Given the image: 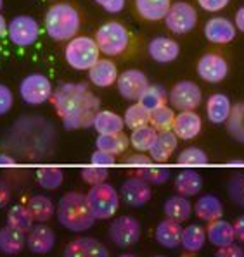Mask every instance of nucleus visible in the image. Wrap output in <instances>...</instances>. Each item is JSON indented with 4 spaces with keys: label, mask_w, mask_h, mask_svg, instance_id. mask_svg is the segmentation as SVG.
Segmentation results:
<instances>
[{
    "label": "nucleus",
    "mask_w": 244,
    "mask_h": 257,
    "mask_svg": "<svg viewBox=\"0 0 244 257\" xmlns=\"http://www.w3.org/2000/svg\"><path fill=\"white\" fill-rule=\"evenodd\" d=\"M165 25L175 35H187L198 25V11L189 2H175L172 4Z\"/></svg>",
    "instance_id": "6e6552de"
},
{
    "label": "nucleus",
    "mask_w": 244,
    "mask_h": 257,
    "mask_svg": "<svg viewBox=\"0 0 244 257\" xmlns=\"http://www.w3.org/2000/svg\"><path fill=\"white\" fill-rule=\"evenodd\" d=\"M64 175L61 168H40L37 171V181L42 188L45 190H56L61 187Z\"/></svg>",
    "instance_id": "58836bf2"
},
{
    "label": "nucleus",
    "mask_w": 244,
    "mask_h": 257,
    "mask_svg": "<svg viewBox=\"0 0 244 257\" xmlns=\"http://www.w3.org/2000/svg\"><path fill=\"white\" fill-rule=\"evenodd\" d=\"M215 257H244V250L239 245L232 243V245H227V247L218 248Z\"/></svg>",
    "instance_id": "3c124183"
},
{
    "label": "nucleus",
    "mask_w": 244,
    "mask_h": 257,
    "mask_svg": "<svg viewBox=\"0 0 244 257\" xmlns=\"http://www.w3.org/2000/svg\"><path fill=\"white\" fill-rule=\"evenodd\" d=\"M135 176H140L149 185H163L170 178V171L165 168H152V166H149V168H142V171H137Z\"/></svg>",
    "instance_id": "37998d69"
},
{
    "label": "nucleus",
    "mask_w": 244,
    "mask_h": 257,
    "mask_svg": "<svg viewBox=\"0 0 244 257\" xmlns=\"http://www.w3.org/2000/svg\"><path fill=\"white\" fill-rule=\"evenodd\" d=\"M54 243H56V233L43 223L33 226L26 233V247L33 254H47L54 248Z\"/></svg>",
    "instance_id": "a211bd4d"
},
{
    "label": "nucleus",
    "mask_w": 244,
    "mask_h": 257,
    "mask_svg": "<svg viewBox=\"0 0 244 257\" xmlns=\"http://www.w3.org/2000/svg\"><path fill=\"white\" fill-rule=\"evenodd\" d=\"M52 83L45 74L33 73L23 78L21 85H19V95L28 105H40L52 98Z\"/></svg>",
    "instance_id": "0eeeda50"
},
{
    "label": "nucleus",
    "mask_w": 244,
    "mask_h": 257,
    "mask_svg": "<svg viewBox=\"0 0 244 257\" xmlns=\"http://www.w3.org/2000/svg\"><path fill=\"white\" fill-rule=\"evenodd\" d=\"M229 124V133L237 142L244 144V104H237L232 107L230 117L227 121Z\"/></svg>",
    "instance_id": "a19ab883"
},
{
    "label": "nucleus",
    "mask_w": 244,
    "mask_h": 257,
    "mask_svg": "<svg viewBox=\"0 0 244 257\" xmlns=\"http://www.w3.org/2000/svg\"><path fill=\"white\" fill-rule=\"evenodd\" d=\"M13 92L9 90V86L0 85V116L7 114L13 107Z\"/></svg>",
    "instance_id": "49530a36"
},
{
    "label": "nucleus",
    "mask_w": 244,
    "mask_h": 257,
    "mask_svg": "<svg viewBox=\"0 0 244 257\" xmlns=\"http://www.w3.org/2000/svg\"><path fill=\"white\" fill-rule=\"evenodd\" d=\"M125 126H128L130 130H137L147 126L151 122V110H147L142 104H132L128 105V109L125 110Z\"/></svg>",
    "instance_id": "c9c22d12"
},
{
    "label": "nucleus",
    "mask_w": 244,
    "mask_h": 257,
    "mask_svg": "<svg viewBox=\"0 0 244 257\" xmlns=\"http://www.w3.org/2000/svg\"><path fill=\"white\" fill-rule=\"evenodd\" d=\"M118 68L109 59H99L92 68L89 69V80L97 88H109L118 81Z\"/></svg>",
    "instance_id": "aec40b11"
},
{
    "label": "nucleus",
    "mask_w": 244,
    "mask_h": 257,
    "mask_svg": "<svg viewBox=\"0 0 244 257\" xmlns=\"http://www.w3.org/2000/svg\"><path fill=\"white\" fill-rule=\"evenodd\" d=\"M196 216L204 223H213L216 219H222L223 216V204L216 195H203L198 199L194 205Z\"/></svg>",
    "instance_id": "393cba45"
},
{
    "label": "nucleus",
    "mask_w": 244,
    "mask_h": 257,
    "mask_svg": "<svg viewBox=\"0 0 244 257\" xmlns=\"http://www.w3.org/2000/svg\"><path fill=\"white\" fill-rule=\"evenodd\" d=\"M149 86L147 76L139 69H127L118 76L116 81V88L120 95L127 100H137L142 97V93L145 92V88Z\"/></svg>",
    "instance_id": "f8f14e48"
},
{
    "label": "nucleus",
    "mask_w": 244,
    "mask_h": 257,
    "mask_svg": "<svg viewBox=\"0 0 244 257\" xmlns=\"http://www.w3.org/2000/svg\"><path fill=\"white\" fill-rule=\"evenodd\" d=\"M165 216L168 219H173L177 223H184L191 217L192 205L187 200V197L184 195H173L170 199H167V202L163 205Z\"/></svg>",
    "instance_id": "cd10ccee"
},
{
    "label": "nucleus",
    "mask_w": 244,
    "mask_h": 257,
    "mask_svg": "<svg viewBox=\"0 0 244 257\" xmlns=\"http://www.w3.org/2000/svg\"><path fill=\"white\" fill-rule=\"evenodd\" d=\"M168 100H170L172 107L182 110H194L199 107L203 100L201 88L196 85L194 81H179L172 86L170 93H168Z\"/></svg>",
    "instance_id": "9d476101"
},
{
    "label": "nucleus",
    "mask_w": 244,
    "mask_h": 257,
    "mask_svg": "<svg viewBox=\"0 0 244 257\" xmlns=\"http://www.w3.org/2000/svg\"><path fill=\"white\" fill-rule=\"evenodd\" d=\"M80 28V16L71 4L50 6L45 14V31L52 40H73Z\"/></svg>",
    "instance_id": "7ed1b4c3"
},
{
    "label": "nucleus",
    "mask_w": 244,
    "mask_h": 257,
    "mask_svg": "<svg viewBox=\"0 0 244 257\" xmlns=\"http://www.w3.org/2000/svg\"><path fill=\"white\" fill-rule=\"evenodd\" d=\"M203 188V178L198 171H182L175 178V190L179 195L184 197H194L201 192Z\"/></svg>",
    "instance_id": "c756f323"
},
{
    "label": "nucleus",
    "mask_w": 244,
    "mask_h": 257,
    "mask_svg": "<svg viewBox=\"0 0 244 257\" xmlns=\"http://www.w3.org/2000/svg\"><path fill=\"white\" fill-rule=\"evenodd\" d=\"M198 74L199 78L208 83H220L229 74V64L218 54H204L198 61Z\"/></svg>",
    "instance_id": "4468645a"
},
{
    "label": "nucleus",
    "mask_w": 244,
    "mask_h": 257,
    "mask_svg": "<svg viewBox=\"0 0 244 257\" xmlns=\"http://www.w3.org/2000/svg\"><path fill=\"white\" fill-rule=\"evenodd\" d=\"M26 207L30 209L31 216H33V219L37 221V223H45V221H49L50 217L54 216V212H56V207H54L52 200L45 195H33L28 200Z\"/></svg>",
    "instance_id": "7c9ffc66"
},
{
    "label": "nucleus",
    "mask_w": 244,
    "mask_h": 257,
    "mask_svg": "<svg viewBox=\"0 0 244 257\" xmlns=\"http://www.w3.org/2000/svg\"><path fill=\"white\" fill-rule=\"evenodd\" d=\"M130 140L128 137H125L123 133H111V135H99L96 140V145L99 150L109 152L113 156H120L125 152V149L128 147Z\"/></svg>",
    "instance_id": "473e14b6"
},
{
    "label": "nucleus",
    "mask_w": 244,
    "mask_h": 257,
    "mask_svg": "<svg viewBox=\"0 0 244 257\" xmlns=\"http://www.w3.org/2000/svg\"><path fill=\"white\" fill-rule=\"evenodd\" d=\"M62 257H109V252L99 240L82 236L66 245Z\"/></svg>",
    "instance_id": "dca6fc26"
},
{
    "label": "nucleus",
    "mask_w": 244,
    "mask_h": 257,
    "mask_svg": "<svg viewBox=\"0 0 244 257\" xmlns=\"http://www.w3.org/2000/svg\"><path fill=\"white\" fill-rule=\"evenodd\" d=\"M177 145H179V137L172 132H158V138L152 144V147L149 149V157H151L154 163H167L170 159V156L175 152Z\"/></svg>",
    "instance_id": "412c9836"
},
{
    "label": "nucleus",
    "mask_w": 244,
    "mask_h": 257,
    "mask_svg": "<svg viewBox=\"0 0 244 257\" xmlns=\"http://www.w3.org/2000/svg\"><path fill=\"white\" fill-rule=\"evenodd\" d=\"M230 0H198V4L208 13H218V11L225 9V6H229Z\"/></svg>",
    "instance_id": "8fccbe9b"
},
{
    "label": "nucleus",
    "mask_w": 244,
    "mask_h": 257,
    "mask_svg": "<svg viewBox=\"0 0 244 257\" xmlns=\"http://www.w3.org/2000/svg\"><path fill=\"white\" fill-rule=\"evenodd\" d=\"M182 223H177L173 219H163L156 226V240L161 247L165 248H175L182 243V231L184 228L180 226Z\"/></svg>",
    "instance_id": "b1692460"
},
{
    "label": "nucleus",
    "mask_w": 244,
    "mask_h": 257,
    "mask_svg": "<svg viewBox=\"0 0 244 257\" xmlns=\"http://www.w3.org/2000/svg\"><path fill=\"white\" fill-rule=\"evenodd\" d=\"M96 43L99 50L108 57H116L125 52L130 43V35L127 28L116 21L102 25L96 33Z\"/></svg>",
    "instance_id": "423d86ee"
},
{
    "label": "nucleus",
    "mask_w": 244,
    "mask_h": 257,
    "mask_svg": "<svg viewBox=\"0 0 244 257\" xmlns=\"http://www.w3.org/2000/svg\"><path fill=\"white\" fill-rule=\"evenodd\" d=\"M232 112L230 98L225 93H213L210 95L206 102V116L213 124H223L229 121Z\"/></svg>",
    "instance_id": "4be33fe9"
},
{
    "label": "nucleus",
    "mask_w": 244,
    "mask_h": 257,
    "mask_svg": "<svg viewBox=\"0 0 244 257\" xmlns=\"http://www.w3.org/2000/svg\"><path fill=\"white\" fill-rule=\"evenodd\" d=\"M14 159L13 157H9V156H6V154H2L0 156V166H14Z\"/></svg>",
    "instance_id": "6e6d98bb"
},
{
    "label": "nucleus",
    "mask_w": 244,
    "mask_h": 257,
    "mask_svg": "<svg viewBox=\"0 0 244 257\" xmlns=\"http://www.w3.org/2000/svg\"><path fill=\"white\" fill-rule=\"evenodd\" d=\"M92 166H99V168H108V166H115L116 164V156L109 152H104V150L97 149L96 152L92 154Z\"/></svg>",
    "instance_id": "a18cd8bd"
},
{
    "label": "nucleus",
    "mask_w": 244,
    "mask_h": 257,
    "mask_svg": "<svg viewBox=\"0 0 244 257\" xmlns=\"http://www.w3.org/2000/svg\"><path fill=\"white\" fill-rule=\"evenodd\" d=\"M4 33H7V25H6V19H4V16L0 14V37H4Z\"/></svg>",
    "instance_id": "4d7b16f0"
},
{
    "label": "nucleus",
    "mask_w": 244,
    "mask_h": 257,
    "mask_svg": "<svg viewBox=\"0 0 244 257\" xmlns=\"http://www.w3.org/2000/svg\"><path fill=\"white\" fill-rule=\"evenodd\" d=\"M168 93L163 86L159 85H149L142 93V97L139 98V104H142L147 110H154L161 107V105H167Z\"/></svg>",
    "instance_id": "e433bc0d"
},
{
    "label": "nucleus",
    "mask_w": 244,
    "mask_h": 257,
    "mask_svg": "<svg viewBox=\"0 0 244 257\" xmlns=\"http://www.w3.org/2000/svg\"><path fill=\"white\" fill-rule=\"evenodd\" d=\"M52 2H56V0H52Z\"/></svg>",
    "instance_id": "e2e57ef3"
},
{
    "label": "nucleus",
    "mask_w": 244,
    "mask_h": 257,
    "mask_svg": "<svg viewBox=\"0 0 244 257\" xmlns=\"http://www.w3.org/2000/svg\"><path fill=\"white\" fill-rule=\"evenodd\" d=\"M120 195L123 199V202L130 205V207H142L151 200L152 190L151 185L140 176H132L121 185Z\"/></svg>",
    "instance_id": "ddd939ff"
},
{
    "label": "nucleus",
    "mask_w": 244,
    "mask_h": 257,
    "mask_svg": "<svg viewBox=\"0 0 244 257\" xmlns=\"http://www.w3.org/2000/svg\"><path fill=\"white\" fill-rule=\"evenodd\" d=\"M87 200H89L90 211L96 216V219H109L115 216L120 205V195L115 190V187L109 183L94 185L87 192Z\"/></svg>",
    "instance_id": "39448f33"
},
{
    "label": "nucleus",
    "mask_w": 244,
    "mask_h": 257,
    "mask_svg": "<svg viewBox=\"0 0 244 257\" xmlns=\"http://www.w3.org/2000/svg\"><path fill=\"white\" fill-rule=\"evenodd\" d=\"M175 116L177 114L168 105H161V107L151 110V122L149 124L158 132H167V130H172Z\"/></svg>",
    "instance_id": "ea45409f"
},
{
    "label": "nucleus",
    "mask_w": 244,
    "mask_h": 257,
    "mask_svg": "<svg viewBox=\"0 0 244 257\" xmlns=\"http://www.w3.org/2000/svg\"><path fill=\"white\" fill-rule=\"evenodd\" d=\"M108 233L113 243L125 248L139 242L142 228H140L139 219H135L133 216H120L109 224Z\"/></svg>",
    "instance_id": "1a4fd4ad"
},
{
    "label": "nucleus",
    "mask_w": 244,
    "mask_h": 257,
    "mask_svg": "<svg viewBox=\"0 0 244 257\" xmlns=\"http://www.w3.org/2000/svg\"><path fill=\"white\" fill-rule=\"evenodd\" d=\"M203 121L198 112L194 110H182L175 116L172 132L175 133L180 140H192L201 133Z\"/></svg>",
    "instance_id": "f3484780"
},
{
    "label": "nucleus",
    "mask_w": 244,
    "mask_h": 257,
    "mask_svg": "<svg viewBox=\"0 0 244 257\" xmlns=\"http://www.w3.org/2000/svg\"><path fill=\"white\" fill-rule=\"evenodd\" d=\"M206 240H208L206 230H204L203 226H198V224H191V226L184 228V231H182V243H180V245L184 247V250L194 254V252L201 250Z\"/></svg>",
    "instance_id": "2f4dec72"
},
{
    "label": "nucleus",
    "mask_w": 244,
    "mask_h": 257,
    "mask_svg": "<svg viewBox=\"0 0 244 257\" xmlns=\"http://www.w3.org/2000/svg\"><path fill=\"white\" fill-rule=\"evenodd\" d=\"M156 138H158V130L152 128L151 124H147V126H142V128L133 130L132 135H130V144H132V147L135 150L144 154V152H149V149L152 147Z\"/></svg>",
    "instance_id": "72a5a7b5"
},
{
    "label": "nucleus",
    "mask_w": 244,
    "mask_h": 257,
    "mask_svg": "<svg viewBox=\"0 0 244 257\" xmlns=\"http://www.w3.org/2000/svg\"><path fill=\"white\" fill-rule=\"evenodd\" d=\"M237 33V28L230 19L223 18V16H216L206 21L204 25V37L208 42L216 43V45H225L230 43L235 38Z\"/></svg>",
    "instance_id": "2eb2a0df"
},
{
    "label": "nucleus",
    "mask_w": 244,
    "mask_h": 257,
    "mask_svg": "<svg viewBox=\"0 0 244 257\" xmlns=\"http://www.w3.org/2000/svg\"><path fill=\"white\" fill-rule=\"evenodd\" d=\"M177 163L180 166H186V168H199V166L208 164V156L199 147H187L179 154Z\"/></svg>",
    "instance_id": "4c0bfd02"
},
{
    "label": "nucleus",
    "mask_w": 244,
    "mask_h": 257,
    "mask_svg": "<svg viewBox=\"0 0 244 257\" xmlns=\"http://www.w3.org/2000/svg\"><path fill=\"white\" fill-rule=\"evenodd\" d=\"M33 216L26 205H14L7 214V224L23 233H28L33 228Z\"/></svg>",
    "instance_id": "f704fd0d"
},
{
    "label": "nucleus",
    "mask_w": 244,
    "mask_h": 257,
    "mask_svg": "<svg viewBox=\"0 0 244 257\" xmlns=\"http://www.w3.org/2000/svg\"><path fill=\"white\" fill-rule=\"evenodd\" d=\"M125 163H127L128 166H133V168H149V166H152V163L154 161L151 159V157L144 156L142 152L140 154H133V156H128L127 159H125Z\"/></svg>",
    "instance_id": "09e8293b"
},
{
    "label": "nucleus",
    "mask_w": 244,
    "mask_h": 257,
    "mask_svg": "<svg viewBox=\"0 0 244 257\" xmlns=\"http://www.w3.org/2000/svg\"><path fill=\"white\" fill-rule=\"evenodd\" d=\"M125 128V119L111 110H99L94 121V130L99 135H111V133H120Z\"/></svg>",
    "instance_id": "c85d7f7f"
},
{
    "label": "nucleus",
    "mask_w": 244,
    "mask_h": 257,
    "mask_svg": "<svg viewBox=\"0 0 244 257\" xmlns=\"http://www.w3.org/2000/svg\"><path fill=\"white\" fill-rule=\"evenodd\" d=\"M94 2L109 14H118L125 9V0H94Z\"/></svg>",
    "instance_id": "de8ad7c7"
},
{
    "label": "nucleus",
    "mask_w": 244,
    "mask_h": 257,
    "mask_svg": "<svg viewBox=\"0 0 244 257\" xmlns=\"http://www.w3.org/2000/svg\"><path fill=\"white\" fill-rule=\"evenodd\" d=\"M11 200V188L4 180H0V209H4Z\"/></svg>",
    "instance_id": "603ef678"
},
{
    "label": "nucleus",
    "mask_w": 244,
    "mask_h": 257,
    "mask_svg": "<svg viewBox=\"0 0 244 257\" xmlns=\"http://www.w3.org/2000/svg\"><path fill=\"white\" fill-rule=\"evenodd\" d=\"M154 257H167V255H154Z\"/></svg>",
    "instance_id": "680f3d73"
},
{
    "label": "nucleus",
    "mask_w": 244,
    "mask_h": 257,
    "mask_svg": "<svg viewBox=\"0 0 244 257\" xmlns=\"http://www.w3.org/2000/svg\"><path fill=\"white\" fill-rule=\"evenodd\" d=\"M227 193L232 202L244 209V173H237L230 178L227 183Z\"/></svg>",
    "instance_id": "79ce46f5"
},
{
    "label": "nucleus",
    "mask_w": 244,
    "mask_h": 257,
    "mask_svg": "<svg viewBox=\"0 0 244 257\" xmlns=\"http://www.w3.org/2000/svg\"><path fill=\"white\" fill-rule=\"evenodd\" d=\"M234 230H235V240L244 242V214L239 216L234 223Z\"/></svg>",
    "instance_id": "864d4df0"
},
{
    "label": "nucleus",
    "mask_w": 244,
    "mask_h": 257,
    "mask_svg": "<svg viewBox=\"0 0 244 257\" xmlns=\"http://www.w3.org/2000/svg\"><path fill=\"white\" fill-rule=\"evenodd\" d=\"M235 28H237L241 33H244V6L239 7L237 13H235V21H234Z\"/></svg>",
    "instance_id": "5fc2aeb1"
},
{
    "label": "nucleus",
    "mask_w": 244,
    "mask_h": 257,
    "mask_svg": "<svg viewBox=\"0 0 244 257\" xmlns=\"http://www.w3.org/2000/svg\"><path fill=\"white\" fill-rule=\"evenodd\" d=\"M149 55L158 64H170L180 54V47L175 40L168 37H156L147 45Z\"/></svg>",
    "instance_id": "6ab92c4d"
},
{
    "label": "nucleus",
    "mask_w": 244,
    "mask_h": 257,
    "mask_svg": "<svg viewBox=\"0 0 244 257\" xmlns=\"http://www.w3.org/2000/svg\"><path fill=\"white\" fill-rule=\"evenodd\" d=\"M80 175L85 183H89L94 187V185L104 183L106 178H108V171H106V168H99V166H89V168L82 169Z\"/></svg>",
    "instance_id": "c03bdc74"
},
{
    "label": "nucleus",
    "mask_w": 244,
    "mask_h": 257,
    "mask_svg": "<svg viewBox=\"0 0 244 257\" xmlns=\"http://www.w3.org/2000/svg\"><path fill=\"white\" fill-rule=\"evenodd\" d=\"M52 104L62 117V126L73 132L94 126L101 102L85 83H62L52 93Z\"/></svg>",
    "instance_id": "f257e3e1"
},
{
    "label": "nucleus",
    "mask_w": 244,
    "mask_h": 257,
    "mask_svg": "<svg viewBox=\"0 0 244 257\" xmlns=\"http://www.w3.org/2000/svg\"><path fill=\"white\" fill-rule=\"evenodd\" d=\"M206 236L208 242H211V245H215L216 248L232 245L235 242L234 224H230L225 219H216L213 223H210V226L206 228Z\"/></svg>",
    "instance_id": "5701e85b"
},
{
    "label": "nucleus",
    "mask_w": 244,
    "mask_h": 257,
    "mask_svg": "<svg viewBox=\"0 0 244 257\" xmlns=\"http://www.w3.org/2000/svg\"><path fill=\"white\" fill-rule=\"evenodd\" d=\"M26 245V233L16 230L13 226L0 228V252L6 255H16L25 248Z\"/></svg>",
    "instance_id": "a878e982"
},
{
    "label": "nucleus",
    "mask_w": 244,
    "mask_h": 257,
    "mask_svg": "<svg viewBox=\"0 0 244 257\" xmlns=\"http://www.w3.org/2000/svg\"><path fill=\"white\" fill-rule=\"evenodd\" d=\"M135 7L145 21H161L167 18L172 0H135Z\"/></svg>",
    "instance_id": "bb28decb"
},
{
    "label": "nucleus",
    "mask_w": 244,
    "mask_h": 257,
    "mask_svg": "<svg viewBox=\"0 0 244 257\" xmlns=\"http://www.w3.org/2000/svg\"><path fill=\"white\" fill-rule=\"evenodd\" d=\"M99 55L101 50L96 43V38L89 37H74L64 49L66 62L76 71H89L101 59Z\"/></svg>",
    "instance_id": "20e7f679"
},
{
    "label": "nucleus",
    "mask_w": 244,
    "mask_h": 257,
    "mask_svg": "<svg viewBox=\"0 0 244 257\" xmlns=\"http://www.w3.org/2000/svg\"><path fill=\"white\" fill-rule=\"evenodd\" d=\"M57 219L61 226L73 233L89 230L96 223V216L90 211L87 195L80 192H69L62 195L57 205Z\"/></svg>",
    "instance_id": "f03ea898"
},
{
    "label": "nucleus",
    "mask_w": 244,
    "mask_h": 257,
    "mask_svg": "<svg viewBox=\"0 0 244 257\" xmlns=\"http://www.w3.org/2000/svg\"><path fill=\"white\" fill-rule=\"evenodd\" d=\"M118 257H137V255H133V254H120Z\"/></svg>",
    "instance_id": "bf43d9fd"
},
{
    "label": "nucleus",
    "mask_w": 244,
    "mask_h": 257,
    "mask_svg": "<svg viewBox=\"0 0 244 257\" xmlns=\"http://www.w3.org/2000/svg\"><path fill=\"white\" fill-rule=\"evenodd\" d=\"M40 28L38 23L31 16H16L7 25V35L9 40L16 47H30L37 42Z\"/></svg>",
    "instance_id": "9b49d317"
},
{
    "label": "nucleus",
    "mask_w": 244,
    "mask_h": 257,
    "mask_svg": "<svg viewBox=\"0 0 244 257\" xmlns=\"http://www.w3.org/2000/svg\"><path fill=\"white\" fill-rule=\"evenodd\" d=\"M4 7V0H0V9H2Z\"/></svg>",
    "instance_id": "052dcab7"
},
{
    "label": "nucleus",
    "mask_w": 244,
    "mask_h": 257,
    "mask_svg": "<svg viewBox=\"0 0 244 257\" xmlns=\"http://www.w3.org/2000/svg\"><path fill=\"white\" fill-rule=\"evenodd\" d=\"M229 166H235V168H244V161H241V159L229 161Z\"/></svg>",
    "instance_id": "13d9d810"
}]
</instances>
